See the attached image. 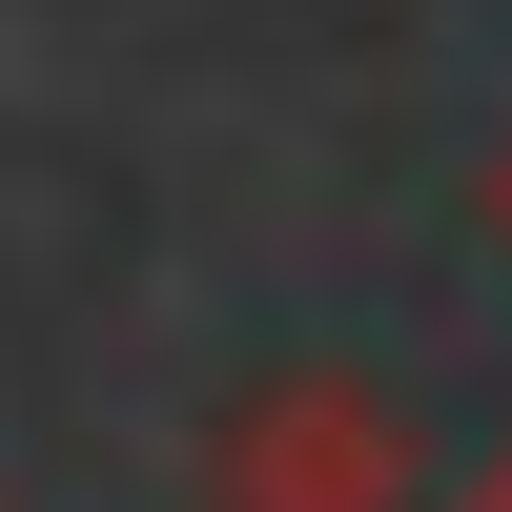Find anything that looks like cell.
I'll return each instance as SVG.
<instances>
[{"label": "cell", "instance_id": "6da1fadb", "mask_svg": "<svg viewBox=\"0 0 512 512\" xmlns=\"http://www.w3.org/2000/svg\"><path fill=\"white\" fill-rule=\"evenodd\" d=\"M205 512H410V431L369 369H246L205 410Z\"/></svg>", "mask_w": 512, "mask_h": 512}, {"label": "cell", "instance_id": "7a4b0ae2", "mask_svg": "<svg viewBox=\"0 0 512 512\" xmlns=\"http://www.w3.org/2000/svg\"><path fill=\"white\" fill-rule=\"evenodd\" d=\"M451 512H512V431H492V472H472V492H451Z\"/></svg>", "mask_w": 512, "mask_h": 512}, {"label": "cell", "instance_id": "3957f363", "mask_svg": "<svg viewBox=\"0 0 512 512\" xmlns=\"http://www.w3.org/2000/svg\"><path fill=\"white\" fill-rule=\"evenodd\" d=\"M492 246H512V144H492Z\"/></svg>", "mask_w": 512, "mask_h": 512}]
</instances>
